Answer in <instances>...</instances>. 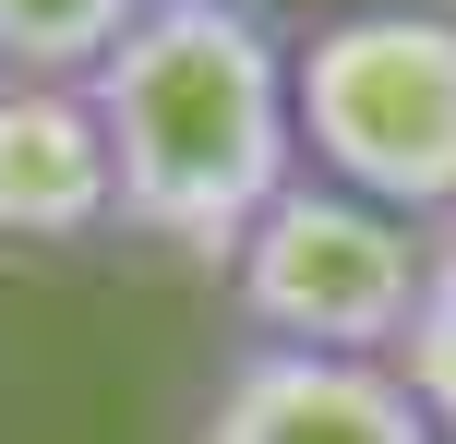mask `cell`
<instances>
[{"mask_svg": "<svg viewBox=\"0 0 456 444\" xmlns=\"http://www.w3.org/2000/svg\"><path fill=\"white\" fill-rule=\"evenodd\" d=\"M85 96L109 133V216L192 264H228L240 229L300 181L289 36L265 0H144Z\"/></svg>", "mask_w": 456, "mask_h": 444, "instance_id": "cell-1", "label": "cell"}, {"mask_svg": "<svg viewBox=\"0 0 456 444\" xmlns=\"http://www.w3.org/2000/svg\"><path fill=\"white\" fill-rule=\"evenodd\" d=\"M300 168L433 229L456 216V12H337L289 48Z\"/></svg>", "mask_w": 456, "mask_h": 444, "instance_id": "cell-2", "label": "cell"}, {"mask_svg": "<svg viewBox=\"0 0 456 444\" xmlns=\"http://www.w3.org/2000/svg\"><path fill=\"white\" fill-rule=\"evenodd\" d=\"M433 277V240L409 216L361 205V192L300 168L228 253V301H240L252 349H324V360H396Z\"/></svg>", "mask_w": 456, "mask_h": 444, "instance_id": "cell-3", "label": "cell"}, {"mask_svg": "<svg viewBox=\"0 0 456 444\" xmlns=\"http://www.w3.org/2000/svg\"><path fill=\"white\" fill-rule=\"evenodd\" d=\"M192 444H433L409 384L385 360H324V349H228L205 384Z\"/></svg>", "mask_w": 456, "mask_h": 444, "instance_id": "cell-4", "label": "cell"}, {"mask_svg": "<svg viewBox=\"0 0 456 444\" xmlns=\"http://www.w3.org/2000/svg\"><path fill=\"white\" fill-rule=\"evenodd\" d=\"M120 229L109 216V133H96L85 85H48V72H0V240H72Z\"/></svg>", "mask_w": 456, "mask_h": 444, "instance_id": "cell-5", "label": "cell"}, {"mask_svg": "<svg viewBox=\"0 0 456 444\" xmlns=\"http://www.w3.org/2000/svg\"><path fill=\"white\" fill-rule=\"evenodd\" d=\"M144 0H0V72H48V85H85L120 36H133Z\"/></svg>", "mask_w": 456, "mask_h": 444, "instance_id": "cell-6", "label": "cell"}, {"mask_svg": "<svg viewBox=\"0 0 456 444\" xmlns=\"http://www.w3.org/2000/svg\"><path fill=\"white\" fill-rule=\"evenodd\" d=\"M385 373L409 384L420 432H433V444H456V240H433L420 312H409V336H396V360H385Z\"/></svg>", "mask_w": 456, "mask_h": 444, "instance_id": "cell-7", "label": "cell"}]
</instances>
